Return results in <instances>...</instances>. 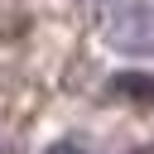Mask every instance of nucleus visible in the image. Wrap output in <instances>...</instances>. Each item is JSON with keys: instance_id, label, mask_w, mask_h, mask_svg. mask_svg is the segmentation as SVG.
<instances>
[{"instance_id": "1", "label": "nucleus", "mask_w": 154, "mask_h": 154, "mask_svg": "<svg viewBox=\"0 0 154 154\" xmlns=\"http://www.w3.org/2000/svg\"><path fill=\"white\" fill-rule=\"evenodd\" d=\"M106 43L130 58H154V5L149 0H125L106 19Z\"/></svg>"}, {"instance_id": "2", "label": "nucleus", "mask_w": 154, "mask_h": 154, "mask_svg": "<svg viewBox=\"0 0 154 154\" xmlns=\"http://www.w3.org/2000/svg\"><path fill=\"white\" fill-rule=\"evenodd\" d=\"M111 91H116V96H135V101H149V106H154V77H149V72H120V77L111 82Z\"/></svg>"}, {"instance_id": "3", "label": "nucleus", "mask_w": 154, "mask_h": 154, "mask_svg": "<svg viewBox=\"0 0 154 154\" xmlns=\"http://www.w3.org/2000/svg\"><path fill=\"white\" fill-rule=\"evenodd\" d=\"M43 154H82L77 144H53V149H43Z\"/></svg>"}, {"instance_id": "4", "label": "nucleus", "mask_w": 154, "mask_h": 154, "mask_svg": "<svg viewBox=\"0 0 154 154\" xmlns=\"http://www.w3.org/2000/svg\"><path fill=\"white\" fill-rule=\"evenodd\" d=\"M135 154H154V149H135Z\"/></svg>"}]
</instances>
